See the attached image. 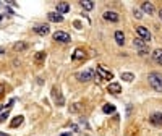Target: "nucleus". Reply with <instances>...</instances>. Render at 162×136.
Wrapping results in <instances>:
<instances>
[{
  "label": "nucleus",
  "mask_w": 162,
  "mask_h": 136,
  "mask_svg": "<svg viewBox=\"0 0 162 136\" xmlns=\"http://www.w3.org/2000/svg\"><path fill=\"white\" fill-rule=\"evenodd\" d=\"M148 81H149V84H151V88H152L154 91L162 93V75H160V73H157V71L149 73Z\"/></svg>",
  "instance_id": "nucleus-1"
},
{
  "label": "nucleus",
  "mask_w": 162,
  "mask_h": 136,
  "mask_svg": "<svg viewBox=\"0 0 162 136\" xmlns=\"http://www.w3.org/2000/svg\"><path fill=\"white\" fill-rule=\"evenodd\" d=\"M94 75H96V70H84V71H78L76 73V79L81 83H86V81H91V79H94Z\"/></svg>",
  "instance_id": "nucleus-2"
},
{
  "label": "nucleus",
  "mask_w": 162,
  "mask_h": 136,
  "mask_svg": "<svg viewBox=\"0 0 162 136\" xmlns=\"http://www.w3.org/2000/svg\"><path fill=\"white\" fill-rule=\"evenodd\" d=\"M96 71H97V78H99L101 81H102V79H109V81H110V79H114V73L109 71L104 65H99Z\"/></svg>",
  "instance_id": "nucleus-3"
},
{
  "label": "nucleus",
  "mask_w": 162,
  "mask_h": 136,
  "mask_svg": "<svg viewBox=\"0 0 162 136\" xmlns=\"http://www.w3.org/2000/svg\"><path fill=\"white\" fill-rule=\"evenodd\" d=\"M136 34L140 36V39H143L144 42H151V32L146 26H136Z\"/></svg>",
  "instance_id": "nucleus-4"
},
{
  "label": "nucleus",
  "mask_w": 162,
  "mask_h": 136,
  "mask_svg": "<svg viewBox=\"0 0 162 136\" xmlns=\"http://www.w3.org/2000/svg\"><path fill=\"white\" fill-rule=\"evenodd\" d=\"M54 41H57V42H62V44H67V42H70L71 41V37H70V34L68 32H65V31H57V32H54Z\"/></svg>",
  "instance_id": "nucleus-5"
},
{
  "label": "nucleus",
  "mask_w": 162,
  "mask_h": 136,
  "mask_svg": "<svg viewBox=\"0 0 162 136\" xmlns=\"http://www.w3.org/2000/svg\"><path fill=\"white\" fill-rule=\"evenodd\" d=\"M102 16H104V20H106V21H110V23H117L120 20L118 13H117V11H112V10H106L102 13Z\"/></svg>",
  "instance_id": "nucleus-6"
},
{
  "label": "nucleus",
  "mask_w": 162,
  "mask_h": 136,
  "mask_svg": "<svg viewBox=\"0 0 162 136\" xmlns=\"http://www.w3.org/2000/svg\"><path fill=\"white\" fill-rule=\"evenodd\" d=\"M68 11H70V5H68L67 2H59L57 3V13L59 15L63 16V13H68Z\"/></svg>",
  "instance_id": "nucleus-7"
},
{
  "label": "nucleus",
  "mask_w": 162,
  "mask_h": 136,
  "mask_svg": "<svg viewBox=\"0 0 162 136\" xmlns=\"http://www.w3.org/2000/svg\"><path fill=\"white\" fill-rule=\"evenodd\" d=\"M34 31H36L39 36H47L49 31H50V28H49V25H39V26L34 28Z\"/></svg>",
  "instance_id": "nucleus-8"
},
{
  "label": "nucleus",
  "mask_w": 162,
  "mask_h": 136,
  "mask_svg": "<svg viewBox=\"0 0 162 136\" xmlns=\"http://www.w3.org/2000/svg\"><path fill=\"white\" fill-rule=\"evenodd\" d=\"M141 10L144 11V13H148V15H152L154 11H156L154 5H152L151 2H143V3H141Z\"/></svg>",
  "instance_id": "nucleus-9"
},
{
  "label": "nucleus",
  "mask_w": 162,
  "mask_h": 136,
  "mask_svg": "<svg viewBox=\"0 0 162 136\" xmlns=\"http://www.w3.org/2000/svg\"><path fill=\"white\" fill-rule=\"evenodd\" d=\"M151 57H152V60H154L157 65H162V49H156V50H152Z\"/></svg>",
  "instance_id": "nucleus-10"
},
{
  "label": "nucleus",
  "mask_w": 162,
  "mask_h": 136,
  "mask_svg": "<svg viewBox=\"0 0 162 136\" xmlns=\"http://www.w3.org/2000/svg\"><path fill=\"white\" fill-rule=\"evenodd\" d=\"M149 122H151L152 125H157V127H162V113L160 112H156L154 115L149 118Z\"/></svg>",
  "instance_id": "nucleus-11"
},
{
  "label": "nucleus",
  "mask_w": 162,
  "mask_h": 136,
  "mask_svg": "<svg viewBox=\"0 0 162 136\" xmlns=\"http://www.w3.org/2000/svg\"><path fill=\"white\" fill-rule=\"evenodd\" d=\"M47 16H49V21H52V23H62L63 21V16L59 15L57 11H50Z\"/></svg>",
  "instance_id": "nucleus-12"
},
{
  "label": "nucleus",
  "mask_w": 162,
  "mask_h": 136,
  "mask_svg": "<svg viewBox=\"0 0 162 136\" xmlns=\"http://www.w3.org/2000/svg\"><path fill=\"white\" fill-rule=\"evenodd\" d=\"M114 37H115V42H117L118 45H125V34H123V31H115Z\"/></svg>",
  "instance_id": "nucleus-13"
},
{
  "label": "nucleus",
  "mask_w": 162,
  "mask_h": 136,
  "mask_svg": "<svg viewBox=\"0 0 162 136\" xmlns=\"http://www.w3.org/2000/svg\"><path fill=\"white\" fill-rule=\"evenodd\" d=\"M84 57H86V52H84V50H83V49H76V50H75V54L71 55V60L78 62V60H83Z\"/></svg>",
  "instance_id": "nucleus-14"
},
{
  "label": "nucleus",
  "mask_w": 162,
  "mask_h": 136,
  "mask_svg": "<svg viewBox=\"0 0 162 136\" xmlns=\"http://www.w3.org/2000/svg\"><path fill=\"white\" fill-rule=\"evenodd\" d=\"M107 89H109V93H112V94H120L122 93V86L118 83H110Z\"/></svg>",
  "instance_id": "nucleus-15"
},
{
  "label": "nucleus",
  "mask_w": 162,
  "mask_h": 136,
  "mask_svg": "<svg viewBox=\"0 0 162 136\" xmlns=\"http://www.w3.org/2000/svg\"><path fill=\"white\" fill-rule=\"evenodd\" d=\"M133 45L135 47H138L140 50H143V49H148V44L143 41V39H140V37H135V41H133Z\"/></svg>",
  "instance_id": "nucleus-16"
},
{
  "label": "nucleus",
  "mask_w": 162,
  "mask_h": 136,
  "mask_svg": "<svg viewBox=\"0 0 162 136\" xmlns=\"http://www.w3.org/2000/svg\"><path fill=\"white\" fill-rule=\"evenodd\" d=\"M79 5L84 10H92V8H94V2H92V0H81Z\"/></svg>",
  "instance_id": "nucleus-17"
},
{
  "label": "nucleus",
  "mask_w": 162,
  "mask_h": 136,
  "mask_svg": "<svg viewBox=\"0 0 162 136\" xmlns=\"http://www.w3.org/2000/svg\"><path fill=\"white\" fill-rule=\"evenodd\" d=\"M23 118H25L23 115H18V117H15L13 120L10 122V127H11V128H16V127H20V125L23 123Z\"/></svg>",
  "instance_id": "nucleus-18"
},
{
  "label": "nucleus",
  "mask_w": 162,
  "mask_h": 136,
  "mask_svg": "<svg viewBox=\"0 0 162 136\" xmlns=\"http://www.w3.org/2000/svg\"><path fill=\"white\" fill-rule=\"evenodd\" d=\"M120 78H122V79H125L126 83H131L133 79H135V75H133V73H128V71H123V73L120 75Z\"/></svg>",
  "instance_id": "nucleus-19"
},
{
  "label": "nucleus",
  "mask_w": 162,
  "mask_h": 136,
  "mask_svg": "<svg viewBox=\"0 0 162 136\" xmlns=\"http://www.w3.org/2000/svg\"><path fill=\"white\" fill-rule=\"evenodd\" d=\"M54 97H55L57 105H63V102H65V99H63V96L60 94V91H59V94H57V89H54Z\"/></svg>",
  "instance_id": "nucleus-20"
},
{
  "label": "nucleus",
  "mask_w": 162,
  "mask_h": 136,
  "mask_svg": "<svg viewBox=\"0 0 162 136\" xmlns=\"http://www.w3.org/2000/svg\"><path fill=\"white\" fill-rule=\"evenodd\" d=\"M13 49L16 50V52H21V50L28 49V44L26 42H16V44H13Z\"/></svg>",
  "instance_id": "nucleus-21"
},
{
  "label": "nucleus",
  "mask_w": 162,
  "mask_h": 136,
  "mask_svg": "<svg viewBox=\"0 0 162 136\" xmlns=\"http://www.w3.org/2000/svg\"><path fill=\"white\" fill-rule=\"evenodd\" d=\"M45 60V52H37L36 57H34V62L39 65V63H42V62Z\"/></svg>",
  "instance_id": "nucleus-22"
},
{
  "label": "nucleus",
  "mask_w": 162,
  "mask_h": 136,
  "mask_svg": "<svg viewBox=\"0 0 162 136\" xmlns=\"http://www.w3.org/2000/svg\"><path fill=\"white\" fill-rule=\"evenodd\" d=\"M102 112L104 113H114L115 112V105H112V104H106L102 107Z\"/></svg>",
  "instance_id": "nucleus-23"
},
{
  "label": "nucleus",
  "mask_w": 162,
  "mask_h": 136,
  "mask_svg": "<svg viewBox=\"0 0 162 136\" xmlns=\"http://www.w3.org/2000/svg\"><path fill=\"white\" fill-rule=\"evenodd\" d=\"M10 110H11V105H8V107H7V110H5L3 113H0V123H2V122H5V120L8 118V115H10Z\"/></svg>",
  "instance_id": "nucleus-24"
},
{
  "label": "nucleus",
  "mask_w": 162,
  "mask_h": 136,
  "mask_svg": "<svg viewBox=\"0 0 162 136\" xmlns=\"http://www.w3.org/2000/svg\"><path fill=\"white\" fill-rule=\"evenodd\" d=\"M133 13H135V18H138V20H140V18H143V13H141V10L135 8V10H133Z\"/></svg>",
  "instance_id": "nucleus-25"
},
{
  "label": "nucleus",
  "mask_w": 162,
  "mask_h": 136,
  "mask_svg": "<svg viewBox=\"0 0 162 136\" xmlns=\"http://www.w3.org/2000/svg\"><path fill=\"white\" fill-rule=\"evenodd\" d=\"M81 109V104H75L73 107H70V112H78Z\"/></svg>",
  "instance_id": "nucleus-26"
},
{
  "label": "nucleus",
  "mask_w": 162,
  "mask_h": 136,
  "mask_svg": "<svg viewBox=\"0 0 162 136\" xmlns=\"http://www.w3.org/2000/svg\"><path fill=\"white\" fill-rule=\"evenodd\" d=\"M3 93H5V86H3L2 83H0V99L3 97Z\"/></svg>",
  "instance_id": "nucleus-27"
},
{
  "label": "nucleus",
  "mask_w": 162,
  "mask_h": 136,
  "mask_svg": "<svg viewBox=\"0 0 162 136\" xmlns=\"http://www.w3.org/2000/svg\"><path fill=\"white\" fill-rule=\"evenodd\" d=\"M60 136H71V131H70V133H63V134H60Z\"/></svg>",
  "instance_id": "nucleus-28"
},
{
  "label": "nucleus",
  "mask_w": 162,
  "mask_h": 136,
  "mask_svg": "<svg viewBox=\"0 0 162 136\" xmlns=\"http://www.w3.org/2000/svg\"><path fill=\"white\" fill-rule=\"evenodd\" d=\"M0 136H10V134H7V133H0Z\"/></svg>",
  "instance_id": "nucleus-29"
},
{
  "label": "nucleus",
  "mask_w": 162,
  "mask_h": 136,
  "mask_svg": "<svg viewBox=\"0 0 162 136\" xmlns=\"http://www.w3.org/2000/svg\"><path fill=\"white\" fill-rule=\"evenodd\" d=\"M159 16H160V20H162V8H160V11H159Z\"/></svg>",
  "instance_id": "nucleus-30"
},
{
  "label": "nucleus",
  "mask_w": 162,
  "mask_h": 136,
  "mask_svg": "<svg viewBox=\"0 0 162 136\" xmlns=\"http://www.w3.org/2000/svg\"><path fill=\"white\" fill-rule=\"evenodd\" d=\"M5 109V105H0V110H3Z\"/></svg>",
  "instance_id": "nucleus-31"
},
{
  "label": "nucleus",
  "mask_w": 162,
  "mask_h": 136,
  "mask_svg": "<svg viewBox=\"0 0 162 136\" xmlns=\"http://www.w3.org/2000/svg\"><path fill=\"white\" fill-rule=\"evenodd\" d=\"M2 18H3V16H2V15H0V21H2Z\"/></svg>",
  "instance_id": "nucleus-32"
},
{
  "label": "nucleus",
  "mask_w": 162,
  "mask_h": 136,
  "mask_svg": "<svg viewBox=\"0 0 162 136\" xmlns=\"http://www.w3.org/2000/svg\"><path fill=\"white\" fill-rule=\"evenodd\" d=\"M0 54H3V50H2V49H0Z\"/></svg>",
  "instance_id": "nucleus-33"
}]
</instances>
